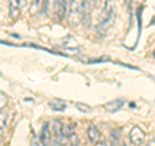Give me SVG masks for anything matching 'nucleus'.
I'll return each instance as SVG.
<instances>
[{
	"label": "nucleus",
	"mask_w": 155,
	"mask_h": 146,
	"mask_svg": "<svg viewBox=\"0 0 155 146\" xmlns=\"http://www.w3.org/2000/svg\"><path fill=\"white\" fill-rule=\"evenodd\" d=\"M96 5V0H71L70 3V19L78 22L89 23L91 12Z\"/></svg>",
	"instance_id": "obj_1"
},
{
	"label": "nucleus",
	"mask_w": 155,
	"mask_h": 146,
	"mask_svg": "<svg viewBox=\"0 0 155 146\" xmlns=\"http://www.w3.org/2000/svg\"><path fill=\"white\" fill-rule=\"evenodd\" d=\"M115 17H116V12H115V4L113 0H106L101 12L98 13L97 17V31L100 32H107L111 27H113L114 22H115Z\"/></svg>",
	"instance_id": "obj_2"
},
{
	"label": "nucleus",
	"mask_w": 155,
	"mask_h": 146,
	"mask_svg": "<svg viewBox=\"0 0 155 146\" xmlns=\"http://www.w3.org/2000/svg\"><path fill=\"white\" fill-rule=\"evenodd\" d=\"M40 141H41V146H56V140L53 137L48 123L43 125V129L40 133Z\"/></svg>",
	"instance_id": "obj_3"
},
{
	"label": "nucleus",
	"mask_w": 155,
	"mask_h": 146,
	"mask_svg": "<svg viewBox=\"0 0 155 146\" xmlns=\"http://www.w3.org/2000/svg\"><path fill=\"white\" fill-rule=\"evenodd\" d=\"M129 140L134 146L142 145V142L145 141V132L140 127L134 125V127L130 129V132H129Z\"/></svg>",
	"instance_id": "obj_4"
},
{
	"label": "nucleus",
	"mask_w": 155,
	"mask_h": 146,
	"mask_svg": "<svg viewBox=\"0 0 155 146\" xmlns=\"http://www.w3.org/2000/svg\"><path fill=\"white\" fill-rule=\"evenodd\" d=\"M23 5H25V0H9V14H11V17L17 18Z\"/></svg>",
	"instance_id": "obj_5"
},
{
	"label": "nucleus",
	"mask_w": 155,
	"mask_h": 146,
	"mask_svg": "<svg viewBox=\"0 0 155 146\" xmlns=\"http://www.w3.org/2000/svg\"><path fill=\"white\" fill-rule=\"evenodd\" d=\"M124 105V101L122 98H116V100H113V101H109L107 104L105 105V109L109 111V113L114 114V113H118V111L123 108Z\"/></svg>",
	"instance_id": "obj_6"
},
{
	"label": "nucleus",
	"mask_w": 155,
	"mask_h": 146,
	"mask_svg": "<svg viewBox=\"0 0 155 146\" xmlns=\"http://www.w3.org/2000/svg\"><path fill=\"white\" fill-rule=\"evenodd\" d=\"M62 47L66 48L67 51H78V49H79V44H78L76 39L74 36H67V38H65L64 43H62Z\"/></svg>",
	"instance_id": "obj_7"
},
{
	"label": "nucleus",
	"mask_w": 155,
	"mask_h": 146,
	"mask_svg": "<svg viewBox=\"0 0 155 146\" xmlns=\"http://www.w3.org/2000/svg\"><path fill=\"white\" fill-rule=\"evenodd\" d=\"M49 108L53 110V111H57V113H61V111H65L66 110V102L62 101V100H52L48 102Z\"/></svg>",
	"instance_id": "obj_8"
},
{
	"label": "nucleus",
	"mask_w": 155,
	"mask_h": 146,
	"mask_svg": "<svg viewBox=\"0 0 155 146\" xmlns=\"http://www.w3.org/2000/svg\"><path fill=\"white\" fill-rule=\"evenodd\" d=\"M87 134H88V138L91 140V142H92V144H94L96 141L98 140V138L101 137V136H102V134L100 133L98 128H97L94 124H91L89 127H88V131H87Z\"/></svg>",
	"instance_id": "obj_9"
},
{
	"label": "nucleus",
	"mask_w": 155,
	"mask_h": 146,
	"mask_svg": "<svg viewBox=\"0 0 155 146\" xmlns=\"http://www.w3.org/2000/svg\"><path fill=\"white\" fill-rule=\"evenodd\" d=\"M45 2H47V0H32V2H31V5H30V13H31V14L39 13L43 8H44Z\"/></svg>",
	"instance_id": "obj_10"
},
{
	"label": "nucleus",
	"mask_w": 155,
	"mask_h": 146,
	"mask_svg": "<svg viewBox=\"0 0 155 146\" xmlns=\"http://www.w3.org/2000/svg\"><path fill=\"white\" fill-rule=\"evenodd\" d=\"M74 131H75V125L74 124H64L62 125V128H61V134L65 136V137H67V136L75 133Z\"/></svg>",
	"instance_id": "obj_11"
},
{
	"label": "nucleus",
	"mask_w": 155,
	"mask_h": 146,
	"mask_svg": "<svg viewBox=\"0 0 155 146\" xmlns=\"http://www.w3.org/2000/svg\"><path fill=\"white\" fill-rule=\"evenodd\" d=\"M75 106H76V109H78V110L81 111V113H89V111L92 110L91 106H88V105L83 104V102H76Z\"/></svg>",
	"instance_id": "obj_12"
},
{
	"label": "nucleus",
	"mask_w": 155,
	"mask_h": 146,
	"mask_svg": "<svg viewBox=\"0 0 155 146\" xmlns=\"http://www.w3.org/2000/svg\"><path fill=\"white\" fill-rule=\"evenodd\" d=\"M120 138V131L119 129H113L111 131V141H113V145H115Z\"/></svg>",
	"instance_id": "obj_13"
},
{
	"label": "nucleus",
	"mask_w": 155,
	"mask_h": 146,
	"mask_svg": "<svg viewBox=\"0 0 155 146\" xmlns=\"http://www.w3.org/2000/svg\"><path fill=\"white\" fill-rule=\"evenodd\" d=\"M7 119H8V114L0 111V128H4L7 125Z\"/></svg>",
	"instance_id": "obj_14"
},
{
	"label": "nucleus",
	"mask_w": 155,
	"mask_h": 146,
	"mask_svg": "<svg viewBox=\"0 0 155 146\" xmlns=\"http://www.w3.org/2000/svg\"><path fill=\"white\" fill-rule=\"evenodd\" d=\"M7 96L3 93L2 91H0V111H2L4 108H5V105H7Z\"/></svg>",
	"instance_id": "obj_15"
},
{
	"label": "nucleus",
	"mask_w": 155,
	"mask_h": 146,
	"mask_svg": "<svg viewBox=\"0 0 155 146\" xmlns=\"http://www.w3.org/2000/svg\"><path fill=\"white\" fill-rule=\"evenodd\" d=\"M93 145H94V146H107V142H106V140H105L104 136H101V137L97 140Z\"/></svg>",
	"instance_id": "obj_16"
},
{
	"label": "nucleus",
	"mask_w": 155,
	"mask_h": 146,
	"mask_svg": "<svg viewBox=\"0 0 155 146\" xmlns=\"http://www.w3.org/2000/svg\"><path fill=\"white\" fill-rule=\"evenodd\" d=\"M105 61H109V58L107 57H102V58H93V60H87V62L88 64H93V62H105Z\"/></svg>",
	"instance_id": "obj_17"
},
{
	"label": "nucleus",
	"mask_w": 155,
	"mask_h": 146,
	"mask_svg": "<svg viewBox=\"0 0 155 146\" xmlns=\"http://www.w3.org/2000/svg\"><path fill=\"white\" fill-rule=\"evenodd\" d=\"M31 146H41V144L39 142V140H38V138L34 137L32 141H31Z\"/></svg>",
	"instance_id": "obj_18"
},
{
	"label": "nucleus",
	"mask_w": 155,
	"mask_h": 146,
	"mask_svg": "<svg viewBox=\"0 0 155 146\" xmlns=\"http://www.w3.org/2000/svg\"><path fill=\"white\" fill-rule=\"evenodd\" d=\"M3 140H4V131H3V128H0V145H2Z\"/></svg>",
	"instance_id": "obj_19"
},
{
	"label": "nucleus",
	"mask_w": 155,
	"mask_h": 146,
	"mask_svg": "<svg viewBox=\"0 0 155 146\" xmlns=\"http://www.w3.org/2000/svg\"><path fill=\"white\" fill-rule=\"evenodd\" d=\"M146 146H155V140H150L146 144Z\"/></svg>",
	"instance_id": "obj_20"
},
{
	"label": "nucleus",
	"mask_w": 155,
	"mask_h": 146,
	"mask_svg": "<svg viewBox=\"0 0 155 146\" xmlns=\"http://www.w3.org/2000/svg\"><path fill=\"white\" fill-rule=\"evenodd\" d=\"M124 2H125V4H127L128 7H130V5H132V0H124Z\"/></svg>",
	"instance_id": "obj_21"
},
{
	"label": "nucleus",
	"mask_w": 155,
	"mask_h": 146,
	"mask_svg": "<svg viewBox=\"0 0 155 146\" xmlns=\"http://www.w3.org/2000/svg\"><path fill=\"white\" fill-rule=\"evenodd\" d=\"M154 23H155V17L153 18V21H151V25H154Z\"/></svg>",
	"instance_id": "obj_22"
},
{
	"label": "nucleus",
	"mask_w": 155,
	"mask_h": 146,
	"mask_svg": "<svg viewBox=\"0 0 155 146\" xmlns=\"http://www.w3.org/2000/svg\"><path fill=\"white\" fill-rule=\"evenodd\" d=\"M120 146H128L127 144H123V145H120Z\"/></svg>",
	"instance_id": "obj_23"
},
{
	"label": "nucleus",
	"mask_w": 155,
	"mask_h": 146,
	"mask_svg": "<svg viewBox=\"0 0 155 146\" xmlns=\"http://www.w3.org/2000/svg\"><path fill=\"white\" fill-rule=\"evenodd\" d=\"M154 56H155V55H154Z\"/></svg>",
	"instance_id": "obj_24"
}]
</instances>
